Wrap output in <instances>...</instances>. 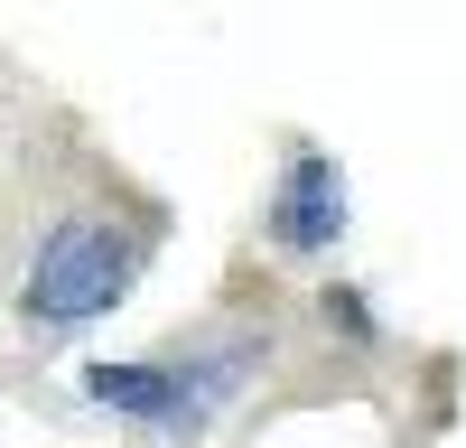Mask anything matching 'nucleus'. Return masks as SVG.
<instances>
[{"instance_id": "obj_1", "label": "nucleus", "mask_w": 466, "mask_h": 448, "mask_svg": "<svg viewBox=\"0 0 466 448\" xmlns=\"http://www.w3.org/2000/svg\"><path fill=\"white\" fill-rule=\"evenodd\" d=\"M131 261H140L131 224H112V215L56 224V234L37 243V261H28V318L37 327H85V318H103L112 299L131 290Z\"/></svg>"}, {"instance_id": "obj_2", "label": "nucleus", "mask_w": 466, "mask_h": 448, "mask_svg": "<svg viewBox=\"0 0 466 448\" xmlns=\"http://www.w3.org/2000/svg\"><path fill=\"white\" fill-rule=\"evenodd\" d=\"M252 355H215V364H94L85 383L103 411H140V421L159 430H197L206 411L233 392V373H243Z\"/></svg>"}, {"instance_id": "obj_3", "label": "nucleus", "mask_w": 466, "mask_h": 448, "mask_svg": "<svg viewBox=\"0 0 466 448\" xmlns=\"http://www.w3.org/2000/svg\"><path fill=\"white\" fill-rule=\"evenodd\" d=\"M270 234H280L289 252H327L345 234V178H336L327 149H289L280 197H270Z\"/></svg>"}]
</instances>
